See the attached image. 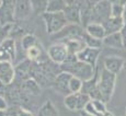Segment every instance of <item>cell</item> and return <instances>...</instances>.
Returning a JSON list of instances; mask_svg holds the SVG:
<instances>
[{
  "instance_id": "obj_37",
  "label": "cell",
  "mask_w": 126,
  "mask_h": 116,
  "mask_svg": "<svg viewBox=\"0 0 126 116\" xmlns=\"http://www.w3.org/2000/svg\"><path fill=\"white\" fill-rule=\"evenodd\" d=\"M123 21H124V25H126V4H125V8H124V13H123Z\"/></svg>"
},
{
  "instance_id": "obj_10",
  "label": "cell",
  "mask_w": 126,
  "mask_h": 116,
  "mask_svg": "<svg viewBox=\"0 0 126 116\" xmlns=\"http://www.w3.org/2000/svg\"><path fill=\"white\" fill-rule=\"evenodd\" d=\"M98 77H99V71L96 69V72L94 74V77L90 79L89 81L82 82V89L81 93H84L90 98V100H101V94L99 92L98 89Z\"/></svg>"
},
{
  "instance_id": "obj_40",
  "label": "cell",
  "mask_w": 126,
  "mask_h": 116,
  "mask_svg": "<svg viewBox=\"0 0 126 116\" xmlns=\"http://www.w3.org/2000/svg\"><path fill=\"white\" fill-rule=\"evenodd\" d=\"M1 3H2V0H0V6H1Z\"/></svg>"
},
{
  "instance_id": "obj_17",
  "label": "cell",
  "mask_w": 126,
  "mask_h": 116,
  "mask_svg": "<svg viewBox=\"0 0 126 116\" xmlns=\"http://www.w3.org/2000/svg\"><path fill=\"white\" fill-rule=\"evenodd\" d=\"M19 88L28 96H37L41 94V87L34 79L29 78L19 84Z\"/></svg>"
},
{
  "instance_id": "obj_20",
  "label": "cell",
  "mask_w": 126,
  "mask_h": 116,
  "mask_svg": "<svg viewBox=\"0 0 126 116\" xmlns=\"http://www.w3.org/2000/svg\"><path fill=\"white\" fill-rule=\"evenodd\" d=\"M62 43L65 44L67 52L70 55H78L86 47L82 38H71V40L65 41V42H62Z\"/></svg>"
},
{
  "instance_id": "obj_24",
  "label": "cell",
  "mask_w": 126,
  "mask_h": 116,
  "mask_svg": "<svg viewBox=\"0 0 126 116\" xmlns=\"http://www.w3.org/2000/svg\"><path fill=\"white\" fill-rule=\"evenodd\" d=\"M37 44H40L37 37H36L34 34H31V33H26V34L21 38V47H22V49L24 52H26L29 48L35 46V45H37Z\"/></svg>"
},
{
  "instance_id": "obj_9",
  "label": "cell",
  "mask_w": 126,
  "mask_h": 116,
  "mask_svg": "<svg viewBox=\"0 0 126 116\" xmlns=\"http://www.w3.org/2000/svg\"><path fill=\"white\" fill-rule=\"evenodd\" d=\"M63 12H64V15L68 24L81 25L79 1H66V8L64 9Z\"/></svg>"
},
{
  "instance_id": "obj_23",
  "label": "cell",
  "mask_w": 126,
  "mask_h": 116,
  "mask_svg": "<svg viewBox=\"0 0 126 116\" xmlns=\"http://www.w3.org/2000/svg\"><path fill=\"white\" fill-rule=\"evenodd\" d=\"M26 59L30 60L31 62H43L42 61V56H43V47L42 45L37 44L35 46L29 48L25 52Z\"/></svg>"
},
{
  "instance_id": "obj_11",
  "label": "cell",
  "mask_w": 126,
  "mask_h": 116,
  "mask_svg": "<svg viewBox=\"0 0 126 116\" xmlns=\"http://www.w3.org/2000/svg\"><path fill=\"white\" fill-rule=\"evenodd\" d=\"M16 79L14 66L10 61H0V82L4 87L11 86Z\"/></svg>"
},
{
  "instance_id": "obj_2",
  "label": "cell",
  "mask_w": 126,
  "mask_h": 116,
  "mask_svg": "<svg viewBox=\"0 0 126 116\" xmlns=\"http://www.w3.org/2000/svg\"><path fill=\"white\" fill-rule=\"evenodd\" d=\"M59 70L64 72H68L69 74L81 80L82 82L89 81L90 79L93 78L96 72V68H94V67H92L88 64H84L82 61H79V60H77L75 64L70 65V66L59 67Z\"/></svg>"
},
{
  "instance_id": "obj_32",
  "label": "cell",
  "mask_w": 126,
  "mask_h": 116,
  "mask_svg": "<svg viewBox=\"0 0 126 116\" xmlns=\"http://www.w3.org/2000/svg\"><path fill=\"white\" fill-rule=\"evenodd\" d=\"M0 61H10V62L13 61L11 55L1 46H0Z\"/></svg>"
},
{
  "instance_id": "obj_13",
  "label": "cell",
  "mask_w": 126,
  "mask_h": 116,
  "mask_svg": "<svg viewBox=\"0 0 126 116\" xmlns=\"http://www.w3.org/2000/svg\"><path fill=\"white\" fill-rule=\"evenodd\" d=\"M101 54V49H95V48L84 47L83 49L77 55L79 61H82L84 64H88L90 66L96 68V62H98L99 56Z\"/></svg>"
},
{
  "instance_id": "obj_42",
  "label": "cell",
  "mask_w": 126,
  "mask_h": 116,
  "mask_svg": "<svg viewBox=\"0 0 126 116\" xmlns=\"http://www.w3.org/2000/svg\"><path fill=\"white\" fill-rule=\"evenodd\" d=\"M124 116H125V115H124Z\"/></svg>"
},
{
  "instance_id": "obj_4",
  "label": "cell",
  "mask_w": 126,
  "mask_h": 116,
  "mask_svg": "<svg viewBox=\"0 0 126 116\" xmlns=\"http://www.w3.org/2000/svg\"><path fill=\"white\" fill-rule=\"evenodd\" d=\"M111 16V1H96L92 8L90 23L103 24Z\"/></svg>"
},
{
  "instance_id": "obj_34",
  "label": "cell",
  "mask_w": 126,
  "mask_h": 116,
  "mask_svg": "<svg viewBox=\"0 0 126 116\" xmlns=\"http://www.w3.org/2000/svg\"><path fill=\"white\" fill-rule=\"evenodd\" d=\"M121 37H122V42H123V47L126 48V25L123 26V29L120 32Z\"/></svg>"
},
{
  "instance_id": "obj_33",
  "label": "cell",
  "mask_w": 126,
  "mask_h": 116,
  "mask_svg": "<svg viewBox=\"0 0 126 116\" xmlns=\"http://www.w3.org/2000/svg\"><path fill=\"white\" fill-rule=\"evenodd\" d=\"M9 107V104L3 96H0V111H4Z\"/></svg>"
},
{
  "instance_id": "obj_18",
  "label": "cell",
  "mask_w": 126,
  "mask_h": 116,
  "mask_svg": "<svg viewBox=\"0 0 126 116\" xmlns=\"http://www.w3.org/2000/svg\"><path fill=\"white\" fill-rule=\"evenodd\" d=\"M104 31H105V36L106 35H111L114 33H120L121 30L124 26V21L123 18H110L102 24Z\"/></svg>"
},
{
  "instance_id": "obj_22",
  "label": "cell",
  "mask_w": 126,
  "mask_h": 116,
  "mask_svg": "<svg viewBox=\"0 0 126 116\" xmlns=\"http://www.w3.org/2000/svg\"><path fill=\"white\" fill-rule=\"evenodd\" d=\"M37 116H59L57 107L50 100L44 102L37 111Z\"/></svg>"
},
{
  "instance_id": "obj_36",
  "label": "cell",
  "mask_w": 126,
  "mask_h": 116,
  "mask_svg": "<svg viewBox=\"0 0 126 116\" xmlns=\"http://www.w3.org/2000/svg\"><path fill=\"white\" fill-rule=\"evenodd\" d=\"M0 116H10V113H9L8 108L4 111H0Z\"/></svg>"
},
{
  "instance_id": "obj_1",
  "label": "cell",
  "mask_w": 126,
  "mask_h": 116,
  "mask_svg": "<svg viewBox=\"0 0 126 116\" xmlns=\"http://www.w3.org/2000/svg\"><path fill=\"white\" fill-rule=\"evenodd\" d=\"M116 86V76L102 69L98 77V89L101 94V99L104 103L109 102L114 94Z\"/></svg>"
},
{
  "instance_id": "obj_8",
  "label": "cell",
  "mask_w": 126,
  "mask_h": 116,
  "mask_svg": "<svg viewBox=\"0 0 126 116\" xmlns=\"http://www.w3.org/2000/svg\"><path fill=\"white\" fill-rule=\"evenodd\" d=\"M14 3L13 0H2L0 6V26L14 24Z\"/></svg>"
},
{
  "instance_id": "obj_21",
  "label": "cell",
  "mask_w": 126,
  "mask_h": 116,
  "mask_svg": "<svg viewBox=\"0 0 126 116\" xmlns=\"http://www.w3.org/2000/svg\"><path fill=\"white\" fill-rule=\"evenodd\" d=\"M104 46H108L111 48H116V49H123V42L120 33H114L111 35H106L102 40Z\"/></svg>"
},
{
  "instance_id": "obj_31",
  "label": "cell",
  "mask_w": 126,
  "mask_h": 116,
  "mask_svg": "<svg viewBox=\"0 0 126 116\" xmlns=\"http://www.w3.org/2000/svg\"><path fill=\"white\" fill-rule=\"evenodd\" d=\"M31 7H32V11H34L36 14H41L42 15L44 12H46V6H47V1H30Z\"/></svg>"
},
{
  "instance_id": "obj_26",
  "label": "cell",
  "mask_w": 126,
  "mask_h": 116,
  "mask_svg": "<svg viewBox=\"0 0 126 116\" xmlns=\"http://www.w3.org/2000/svg\"><path fill=\"white\" fill-rule=\"evenodd\" d=\"M66 8V1L64 0H49L47 1L46 12H63Z\"/></svg>"
},
{
  "instance_id": "obj_3",
  "label": "cell",
  "mask_w": 126,
  "mask_h": 116,
  "mask_svg": "<svg viewBox=\"0 0 126 116\" xmlns=\"http://www.w3.org/2000/svg\"><path fill=\"white\" fill-rule=\"evenodd\" d=\"M42 18L45 23L46 32L50 35L56 34L68 24L64 12H44Z\"/></svg>"
},
{
  "instance_id": "obj_5",
  "label": "cell",
  "mask_w": 126,
  "mask_h": 116,
  "mask_svg": "<svg viewBox=\"0 0 126 116\" xmlns=\"http://www.w3.org/2000/svg\"><path fill=\"white\" fill-rule=\"evenodd\" d=\"M90 101V98L84 93H70L65 96L64 104L69 111H74V112L79 111V112H81V111L84 110V107Z\"/></svg>"
},
{
  "instance_id": "obj_12",
  "label": "cell",
  "mask_w": 126,
  "mask_h": 116,
  "mask_svg": "<svg viewBox=\"0 0 126 116\" xmlns=\"http://www.w3.org/2000/svg\"><path fill=\"white\" fill-rule=\"evenodd\" d=\"M32 13L31 2L28 0H18L14 3V22L24 21Z\"/></svg>"
},
{
  "instance_id": "obj_27",
  "label": "cell",
  "mask_w": 126,
  "mask_h": 116,
  "mask_svg": "<svg viewBox=\"0 0 126 116\" xmlns=\"http://www.w3.org/2000/svg\"><path fill=\"white\" fill-rule=\"evenodd\" d=\"M0 46L7 50L9 54L11 55L12 59H16V41L12 40V38L7 37L6 40H3L0 43Z\"/></svg>"
},
{
  "instance_id": "obj_38",
  "label": "cell",
  "mask_w": 126,
  "mask_h": 116,
  "mask_svg": "<svg viewBox=\"0 0 126 116\" xmlns=\"http://www.w3.org/2000/svg\"><path fill=\"white\" fill-rule=\"evenodd\" d=\"M80 116H94V115L89 114V113H87L86 111H81V112H80Z\"/></svg>"
},
{
  "instance_id": "obj_6",
  "label": "cell",
  "mask_w": 126,
  "mask_h": 116,
  "mask_svg": "<svg viewBox=\"0 0 126 116\" xmlns=\"http://www.w3.org/2000/svg\"><path fill=\"white\" fill-rule=\"evenodd\" d=\"M84 33V29L81 25H77V24H67L63 30H60L58 33L53 35V40L60 41L64 40L68 41L71 38H81Z\"/></svg>"
},
{
  "instance_id": "obj_25",
  "label": "cell",
  "mask_w": 126,
  "mask_h": 116,
  "mask_svg": "<svg viewBox=\"0 0 126 116\" xmlns=\"http://www.w3.org/2000/svg\"><path fill=\"white\" fill-rule=\"evenodd\" d=\"M126 1H111V16L122 18L124 13Z\"/></svg>"
},
{
  "instance_id": "obj_19",
  "label": "cell",
  "mask_w": 126,
  "mask_h": 116,
  "mask_svg": "<svg viewBox=\"0 0 126 116\" xmlns=\"http://www.w3.org/2000/svg\"><path fill=\"white\" fill-rule=\"evenodd\" d=\"M83 29H84V33L93 38L102 41L103 38L105 37V31H104L102 24L89 23V24H87Z\"/></svg>"
},
{
  "instance_id": "obj_28",
  "label": "cell",
  "mask_w": 126,
  "mask_h": 116,
  "mask_svg": "<svg viewBox=\"0 0 126 116\" xmlns=\"http://www.w3.org/2000/svg\"><path fill=\"white\" fill-rule=\"evenodd\" d=\"M81 38H82V41H83L86 47L95 48V49H101V47L103 46L102 41L91 37V36H89L88 34H86V33H83V35H82Z\"/></svg>"
},
{
  "instance_id": "obj_30",
  "label": "cell",
  "mask_w": 126,
  "mask_h": 116,
  "mask_svg": "<svg viewBox=\"0 0 126 116\" xmlns=\"http://www.w3.org/2000/svg\"><path fill=\"white\" fill-rule=\"evenodd\" d=\"M81 89H82V81L75 78V77H71V79L69 80V83H68L69 92L78 93V92H81Z\"/></svg>"
},
{
  "instance_id": "obj_15",
  "label": "cell",
  "mask_w": 126,
  "mask_h": 116,
  "mask_svg": "<svg viewBox=\"0 0 126 116\" xmlns=\"http://www.w3.org/2000/svg\"><path fill=\"white\" fill-rule=\"evenodd\" d=\"M31 69H32V62L28 59H24L19 65L14 66V73H16L14 81H19L21 83L22 81L31 78Z\"/></svg>"
},
{
  "instance_id": "obj_35",
  "label": "cell",
  "mask_w": 126,
  "mask_h": 116,
  "mask_svg": "<svg viewBox=\"0 0 126 116\" xmlns=\"http://www.w3.org/2000/svg\"><path fill=\"white\" fill-rule=\"evenodd\" d=\"M87 113H88V112H87ZM89 114L94 115V116H114V114H113L112 112H109V111H106L105 113H100V114H98V113H94V112H91V113H89Z\"/></svg>"
},
{
  "instance_id": "obj_41",
  "label": "cell",
  "mask_w": 126,
  "mask_h": 116,
  "mask_svg": "<svg viewBox=\"0 0 126 116\" xmlns=\"http://www.w3.org/2000/svg\"><path fill=\"white\" fill-rule=\"evenodd\" d=\"M125 116H126V108H125Z\"/></svg>"
},
{
  "instance_id": "obj_29",
  "label": "cell",
  "mask_w": 126,
  "mask_h": 116,
  "mask_svg": "<svg viewBox=\"0 0 126 116\" xmlns=\"http://www.w3.org/2000/svg\"><path fill=\"white\" fill-rule=\"evenodd\" d=\"M8 111L10 113V116H33V114L28 111L26 108L22 107L19 105H14V106H9Z\"/></svg>"
},
{
  "instance_id": "obj_16",
  "label": "cell",
  "mask_w": 126,
  "mask_h": 116,
  "mask_svg": "<svg viewBox=\"0 0 126 116\" xmlns=\"http://www.w3.org/2000/svg\"><path fill=\"white\" fill-rule=\"evenodd\" d=\"M123 64H124V58L118 56H106L103 61V69L116 76L123 69Z\"/></svg>"
},
{
  "instance_id": "obj_39",
  "label": "cell",
  "mask_w": 126,
  "mask_h": 116,
  "mask_svg": "<svg viewBox=\"0 0 126 116\" xmlns=\"http://www.w3.org/2000/svg\"><path fill=\"white\" fill-rule=\"evenodd\" d=\"M123 69L126 71V59H124V64H123Z\"/></svg>"
},
{
  "instance_id": "obj_14",
  "label": "cell",
  "mask_w": 126,
  "mask_h": 116,
  "mask_svg": "<svg viewBox=\"0 0 126 116\" xmlns=\"http://www.w3.org/2000/svg\"><path fill=\"white\" fill-rule=\"evenodd\" d=\"M71 74H69L68 72H64L60 71L59 73L55 77L54 81H53V87L54 89L57 91V92L64 94L65 96L70 94L69 90H68V83L69 80L71 79Z\"/></svg>"
},
{
  "instance_id": "obj_7",
  "label": "cell",
  "mask_w": 126,
  "mask_h": 116,
  "mask_svg": "<svg viewBox=\"0 0 126 116\" xmlns=\"http://www.w3.org/2000/svg\"><path fill=\"white\" fill-rule=\"evenodd\" d=\"M46 54H47V58H49L50 61L57 66H60L68 56V52L64 43H55L50 45Z\"/></svg>"
}]
</instances>
